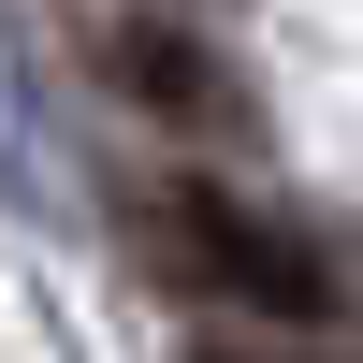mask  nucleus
<instances>
[{
	"mask_svg": "<svg viewBox=\"0 0 363 363\" xmlns=\"http://www.w3.org/2000/svg\"><path fill=\"white\" fill-rule=\"evenodd\" d=\"M203 363H320V349H203Z\"/></svg>",
	"mask_w": 363,
	"mask_h": 363,
	"instance_id": "obj_3",
	"label": "nucleus"
},
{
	"mask_svg": "<svg viewBox=\"0 0 363 363\" xmlns=\"http://www.w3.org/2000/svg\"><path fill=\"white\" fill-rule=\"evenodd\" d=\"M131 233H145V262H160V277L218 291V306H247V320H335V306H349V277H335L291 218H262V203L203 189V174L131 189Z\"/></svg>",
	"mask_w": 363,
	"mask_h": 363,
	"instance_id": "obj_1",
	"label": "nucleus"
},
{
	"mask_svg": "<svg viewBox=\"0 0 363 363\" xmlns=\"http://www.w3.org/2000/svg\"><path fill=\"white\" fill-rule=\"evenodd\" d=\"M102 73L131 87L160 131H189V145H247V131H262L247 73H233L218 44H189V29H160V15H116V29H102Z\"/></svg>",
	"mask_w": 363,
	"mask_h": 363,
	"instance_id": "obj_2",
	"label": "nucleus"
}]
</instances>
